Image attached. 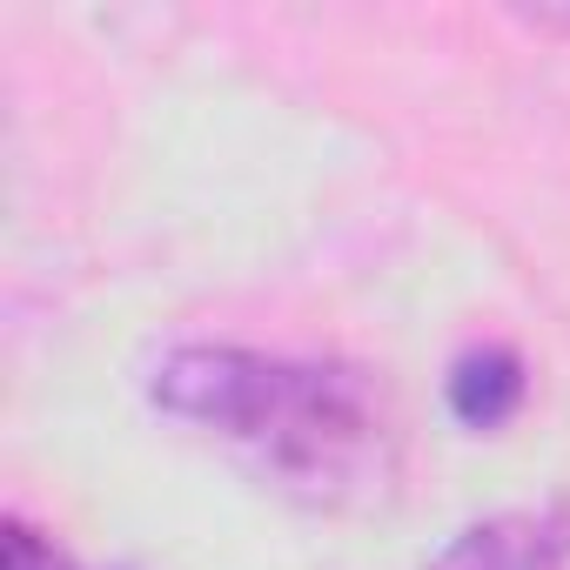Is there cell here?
<instances>
[{
  "label": "cell",
  "instance_id": "1",
  "mask_svg": "<svg viewBox=\"0 0 570 570\" xmlns=\"http://www.w3.org/2000/svg\"><path fill=\"white\" fill-rule=\"evenodd\" d=\"M155 403L235 450L275 483L343 497L383 476V416L370 383L343 363H296L235 343H188L155 363Z\"/></svg>",
  "mask_w": 570,
  "mask_h": 570
},
{
  "label": "cell",
  "instance_id": "2",
  "mask_svg": "<svg viewBox=\"0 0 570 570\" xmlns=\"http://www.w3.org/2000/svg\"><path fill=\"white\" fill-rule=\"evenodd\" d=\"M563 563H570V517L550 503L470 523L430 570H563Z\"/></svg>",
  "mask_w": 570,
  "mask_h": 570
},
{
  "label": "cell",
  "instance_id": "3",
  "mask_svg": "<svg viewBox=\"0 0 570 570\" xmlns=\"http://www.w3.org/2000/svg\"><path fill=\"white\" fill-rule=\"evenodd\" d=\"M523 356L503 350V343H476L450 363V410L463 430H503L517 410H523Z\"/></svg>",
  "mask_w": 570,
  "mask_h": 570
},
{
  "label": "cell",
  "instance_id": "4",
  "mask_svg": "<svg viewBox=\"0 0 570 570\" xmlns=\"http://www.w3.org/2000/svg\"><path fill=\"white\" fill-rule=\"evenodd\" d=\"M0 570H81L61 543H48L35 523L8 517V530H0Z\"/></svg>",
  "mask_w": 570,
  "mask_h": 570
}]
</instances>
